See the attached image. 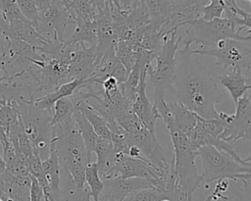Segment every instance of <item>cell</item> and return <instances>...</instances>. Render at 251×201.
Wrapping results in <instances>:
<instances>
[{"label":"cell","instance_id":"cell-8","mask_svg":"<svg viewBox=\"0 0 251 201\" xmlns=\"http://www.w3.org/2000/svg\"><path fill=\"white\" fill-rule=\"evenodd\" d=\"M190 54L208 55L216 58V65L224 69L241 71L251 67V40L224 39L208 48L191 49Z\"/></svg>","mask_w":251,"mask_h":201},{"label":"cell","instance_id":"cell-11","mask_svg":"<svg viewBox=\"0 0 251 201\" xmlns=\"http://www.w3.org/2000/svg\"><path fill=\"white\" fill-rule=\"evenodd\" d=\"M104 188L99 196V201H123L135 191L154 188L152 183L143 178L111 177L103 179Z\"/></svg>","mask_w":251,"mask_h":201},{"label":"cell","instance_id":"cell-4","mask_svg":"<svg viewBox=\"0 0 251 201\" xmlns=\"http://www.w3.org/2000/svg\"><path fill=\"white\" fill-rule=\"evenodd\" d=\"M177 30L164 37L163 44L154 60V67L149 65L146 71V81L154 89L153 104L165 100V92H171L176 74V55L181 41V35L177 36Z\"/></svg>","mask_w":251,"mask_h":201},{"label":"cell","instance_id":"cell-1","mask_svg":"<svg viewBox=\"0 0 251 201\" xmlns=\"http://www.w3.org/2000/svg\"><path fill=\"white\" fill-rule=\"evenodd\" d=\"M190 47L178 48L171 92L176 102L203 119H218L216 105L223 100L211 72L190 54Z\"/></svg>","mask_w":251,"mask_h":201},{"label":"cell","instance_id":"cell-30","mask_svg":"<svg viewBox=\"0 0 251 201\" xmlns=\"http://www.w3.org/2000/svg\"><path fill=\"white\" fill-rule=\"evenodd\" d=\"M30 176V189H29V201H41L44 197V192L39 182L31 176Z\"/></svg>","mask_w":251,"mask_h":201},{"label":"cell","instance_id":"cell-36","mask_svg":"<svg viewBox=\"0 0 251 201\" xmlns=\"http://www.w3.org/2000/svg\"><path fill=\"white\" fill-rule=\"evenodd\" d=\"M176 201H186V200H185V198H184L183 194H180V195L176 198Z\"/></svg>","mask_w":251,"mask_h":201},{"label":"cell","instance_id":"cell-15","mask_svg":"<svg viewBox=\"0 0 251 201\" xmlns=\"http://www.w3.org/2000/svg\"><path fill=\"white\" fill-rule=\"evenodd\" d=\"M69 13L71 24H95L99 17L98 1L92 0H64Z\"/></svg>","mask_w":251,"mask_h":201},{"label":"cell","instance_id":"cell-37","mask_svg":"<svg viewBox=\"0 0 251 201\" xmlns=\"http://www.w3.org/2000/svg\"><path fill=\"white\" fill-rule=\"evenodd\" d=\"M2 36V32H1V30H0V37Z\"/></svg>","mask_w":251,"mask_h":201},{"label":"cell","instance_id":"cell-10","mask_svg":"<svg viewBox=\"0 0 251 201\" xmlns=\"http://www.w3.org/2000/svg\"><path fill=\"white\" fill-rule=\"evenodd\" d=\"M235 112L218 113V119L223 123L224 129L219 138L225 142L232 140L251 139V93L247 91L236 103Z\"/></svg>","mask_w":251,"mask_h":201},{"label":"cell","instance_id":"cell-17","mask_svg":"<svg viewBox=\"0 0 251 201\" xmlns=\"http://www.w3.org/2000/svg\"><path fill=\"white\" fill-rule=\"evenodd\" d=\"M97 161L95 162L98 168V174L101 179H106L110 171L115 166L118 160V154L115 153L112 143L108 140L98 137L94 151Z\"/></svg>","mask_w":251,"mask_h":201},{"label":"cell","instance_id":"cell-24","mask_svg":"<svg viewBox=\"0 0 251 201\" xmlns=\"http://www.w3.org/2000/svg\"><path fill=\"white\" fill-rule=\"evenodd\" d=\"M85 185L89 189L93 201H99V196L104 188V183L98 174L95 162H90L85 169Z\"/></svg>","mask_w":251,"mask_h":201},{"label":"cell","instance_id":"cell-26","mask_svg":"<svg viewBox=\"0 0 251 201\" xmlns=\"http://www.w3.org/2000/svg\"><path fill=\"white\" fill-rule=\"evenodd\" d=\"M126 21L129 25L134 26L136 29L146 25L149 23L150 15H149V11L147 9L145 0H142V1L137 0L135 7L127 15V17L126 18Z\"/></svg>","mask_w":251,"mask_h":201},{"label":"cell","instance_id":"cell-19","mask_svg":"<svg viewBox=\"0 0 251 201\" xmlns=\"http://www.w3.org/2000/svg\"><path fill=\"white\" fill-rule=\"evenodd\" d=\"M85 80H81V79H74L68 82H65L63 84H61L55 91L48 93L44 96H41L39 98H36L32 101V103L39 109L41 110H45V111H49L52 112V108L53 105L55 104L56 101H58L61 98H65V97H71L75 91L83 83H85Z\"/></svg>","mask_w":251,"mask_h":201},{"label":"cell","instance_id":"cell-7","mask_svg":"<svg viewBox=\"0 0 251 201\" xmlns=\"http://www.w3.org/2000/svg\"><path fill=\"white\" fill-rule=\"evenodd\" d=\"M184 36L181 35L183 46L190 47L192 43L200 44L201 48L214 46L217 42L224 39L251 40L250 34L240 35L232 23L226 19H216L213 21H204L196 19L186 23Z\"/></svg>","mask_w":251,"mask_h":201},{"label":"cell","instance_id":"cell-22","mask_svg":"<svg viewBox=\"0 0 251 201\" xmlns=\"http://www.w3.org/2000/svg\"><path fill=\"white\" fill-rule=\"evenodd\" d=\"M73 118L75 120V123L80 134H81L82 140H83L84 145H85L87 157L90 160L91 154L94 151V147H95L96 141L98 139V136L94 132V130H93L92 126H90V124L88 123V121L81 114V112H79L77 110H75Z\"/></svg>","mask_w":251,"mask_h":201},{"label":"cell","instance_id":"cell-14","mask_svg":"<svg viewBox=\"0 0 251 201\" xmlns=\"http://www.w3.org/2000/svg\"><path fill=\"white\" fill-rule=\"evenodd\" d=\"M2 36L8 39L25 42L35 48L42 46L48 41L38 34L33 25L27 20H15L9 22L2 31Z\"/></svg>","mask_w":251,"mask_h":201},{"label":"cell","instance_id":"cell-32","mask_svg":"<svg viewBox=\"0 0 251 201\" xmlns=\"http://www.w3.org/2000/svg\"><path fill=\"white\" fill-rule=\"evenodd\" d=\"M218 195H219V193L214 190L204 201H215V200L219 199V198H218Z\"/></svg>","mask_w":251,"mask_h":201},{"label":"cell","instance_id":"cell-25","mask_svg":"<svg viewBox=\"0 0 251 201\" xmlns=\"http://www.w3.org/2000/svg\"><path fill=\"white\" fill-rule=\"evenodd\" d=\"M115 55L128 75L136 61L138 52H136L129 43L119 40L115 47Z\"/></svg>","mask_w":251,"mask_h":201},{"label":"cell","instance_id":"cell-21","mask_svg":"<svg viewBox=\"0 0 251 201\" xmlns=\"http://www.w3.org/2000/svg\"><path fill=\"white\" fill-rule=\"evenodd\" d=\"M168 106L172 113L175 126L188 137L196 125L198 116L176 101L168 102Z\"/></svg>","mask_w":251,"mask_h":201},{"label":"cell","instance_id":"cell-2","mask_svg":"<svg viewBox=\"0 0 251 201\" xmlns=\"http://www.w3.org/2000/svg\"><path fill=\"white\" fill-rule=\"evenodd\" d=\"M51 142L57 153L61 169L68 173L76 188H84L86 186L85 169L90 160L74 118L51 127Z\"/></svg>","mask_w":251,"mask_h":201},{"label":"cell","instance_id":"cell-27","mask_svg":"<svg viewBox=\"0 0 251 201\" xmlns=\"http://www.w3.org/2000/svg\"><path fill=\"white\" fill-rule=\"evenodd\" d=\"M150 18H165L174 13L175 1L170 0H146Z\"/></svg>","mask_w":251,"mask_h":201},{"label":"cell","instance_id":"cell-13","mask_svg":"<svg viewBox=\"0 0 251 201\" xmlns=\"http://www.w3.org/2000/svg\"><path fill=\"white\" fill-rule=\"evenodd\" d=\"M146 71L147 68L141 74L140 81L136 89L135 99L131 104V111L148 130L155 132L156 122L160 119L146 94Z\"/></svg>","mask_w":251,"mask_h":201},{"label":"cell","instance_id":"cell-23","mask_svg":"<svg viewBox=\"0 0 251 201\" xmlns=\"http://www.w3.org/2000/svg\"><path fill=\"white\" fill-rule=\"evenodd\" d=\"M75 113V107L70 97L61 98L55 102L52 108L51 127L70 121Z\"/></svg>","mask_w":251,"mask_h":201},{"label":"cell","instance_id":"cell-38","mask_svg":"<svg viewBox=\"0 0 251 201\" xmlns=\"http://www.w3.org/2000/svg\"><path fill=\"white\" fill-rule=\"evenodd\" d=\"M41 201H45V200H44V197H43V199H42V200H41Z\"/></svg>","mask_w":251,"mask_h":201},{"label":"cell","instance_id":"cell-34","mask_svg":"<svg viewBox=\"0 0 251 201\" xmlns=\"http://www.w3.org/2000/svg\"><path fill=\"white\" fill-rule=\"evenodd\" d=\"M5 169H6V167H5V162H4V160H3V158H2V156H1V154H0V170H1L2 172H4Z\"/></svg>","mask_w":251,"mask_h":201},{"label":"cell","instance_id":"cell-12","mask_svg":"<svg viewBox=\"0 0 251 201\" xmlns=\"http://www.w3.org/2000/svg\"><path fill=\"white\" fill-rule=\"evenodd\" d=\"M96 49L95 47H87L85 45L76 46L70 55V64L68 69V79L89 78L96 66Z\"/></svg>","mask_w":251,"mask_h":201},{"label":"cell","instance_id":"cell-5","mask_svg":"<svg viewBox=\"0 0 251 201\" xmlns=\"http://www.w3.org/2000/svg\"><path fill=\"white\" fill-rule=\"evenodd\" d=\"M196 154L201 158L204 182L227 179L241 182L247 187L250 185L251 165H242L213 146H203L196 151Z\"/></svg>","mask_w":251,"mask_h":201},{"label":"cell","instance_id":"cell-20","mask_svg":"<svg viewBox=\"0 0 251 201\" xmlns=\"http://www.w3.org/2000/svg\"><path fill=\"white\" fill-rule=\"evenodd\" d=\"M42 170L46 180L48 182L50 192L55 199L60 192V178H61V167L59 163V159L57 153L55 151L54 145L51 142L49 148V155L48 157L41 161Z\"/></svg>","mask_w":251,"mask_h":201},{"label":"cell","instance_id":"cell-31","mask_svg":"<svg viewBox=\"0 0 251 201\" xmlns=\"http://www.w3.org/2000/svg\"><path fill=\"white\" fill-rule=\"evenodd\" d=\"M6 64H7V58H6L5 52L0 53V72L4 70L6 73Z\"/></svg>","mask_w":251,"mask_h":201},{"label":"cell","instance_id":"cell-29","mask_svg":"<svg viewBox=\"0 0 251 201\" xmlns=\"http://www.w3.org/2000/svg\"><path fill=\"white\" fill-rule=\"evenodd\" d=\"M16 3L23 16L30 22L33 26L37 23L38 9L35 0H16Z\"/></svg>","mask_w":251,"mask_h":201},{"label":"cell","instance_id":"cell-39","mask_svg":"<svg viewBox=\"0 0 251 201\" xmlns=\"http://www.w3.org/2000/svg\"><path fill=\"white\" fill-rule=\"evenodd\" d=\"M0 201H3V200H2V199H0Z\"/></svg>","mask_w":251,"mask_h":201},{"label":"cell","instance_id":"cell-33","mask_svg":"<svg viewBox=\"0 0 251 201\" xmlns=\"http://www.w3.org/2000/svg\"><path fill=\"white\" fill-rule=\"evenodd\" d=\"M44 200L45 201H54V198H53V196H52L50 191L44 192Z\"/></svg>","mask_w":251,"mask_h":201},{"label":"cell","instance_id":"cell-3","mask_svg":"<svg viewBox=\"0 0 251 201\" xmlns=\"http://www.w3.org/2000/svg\"><path fill=\"white\" fill-rule=\"evenodd\" d=\"M174 149L172 161L176 188L183 194L186 201H192L194 191L203 182L195 163L196 152L192 150L188 138L174 125V121L166 125Z\"/></svg>","mask_w":251,"mask_h":201},{"label":"cell","instance_id":"cell-28","mask_svg":"<svg viewBox=\"0 0 251 201\" xmlns=\"http://www.w3.org/2000/svg\"><path fill=\"white\" fill-rule=\"evenodd\" d=\"M225 4L224 0H212L208 1L201 10V20L213 21L216 19H221L224 14Z\"/></svg>","mask_w":251,"mask_h":201},{"label":"cell","instance_id":"cell-6","mask_svg":"<svg viewBox=\"0 0 251 201\" xmlns=\"http://www.w3.org/2000/svg\"><path fill=\"white\" fill-rule=\"evenodd\" d=\"M16 109L21 116L24 130L29 139L33 152L41 161L49 155L51 143V118L52 112L37 108L32 101H17Z\"/></svg>","mask_w":251,"mask_h":201},{"label":"cell","instance_id":"cell-18","mask_svg":"<svg viewBox=\"0 0 251 201\" xmlns=\"http://www.w3.org/2000/svg\"><path fill=\"white\" fill-rule=\"evenodd\" d=\"M70 98L74 104L75 110L81 112V114L85 117V119L88 121V123L92 126L96 135L101 139L110 141L111 132L109 130L108 125L105 122V120L100 115H98L94 110H92L83 100L75 96H71Z\"/></svg>","mask_w":251,"mask_h":201},{"label":"cell","instance_id":"cell-35","mask_svg":"<svg viewBox=\"0 0 251 201\" xmlns=\"http://www.w3.org/2000/svg\"><path fill=\"white\" fill-rule=\"evenodd\" d=\"M218 198H219V199H221L222 201H229V198H228V197H226V196H224L223 194H219Z\"/></svg>","mask_w":251,"mask_h":201},{"label":"cell","instance_id":"cell-9","mask_svg":"<svg viewBox=\"0 0 251 201\" xmlns=\"http://www.w3.org/2000/svg\"><path fill=\"white\" fill-rule=\"evenodd\" d=\"M36 4L38 19L34 28L38 34L46 40L65 41V30L71 21L63 1L40 0L36 1Z\"/></svg>","mask_w":251,"mask_h":201},{"label":"cell","instance_id":"cell-16","mask_svg":"<svg viewBox=\"0 0 251 201\" xmlns=\"http://www.w3.org/2000/svg\"><path fill=\"white\" fill-rule=\"evenodd\" d=\"M222 85L229 92L234 106L237 101L251 88L250 78L243 75L241 71L231 70L219 75Z\"/></svg>","mask_w":251,"mask_h":201}]
</instances>
